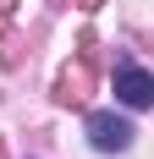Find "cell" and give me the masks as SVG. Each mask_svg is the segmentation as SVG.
Segmentation results:
<instances>
[{
	"label": "cell",
	"instance_id": "2",
	"mask_svg": "<svg viewBox=\"0 0 154 159\" xmlns=\"http://www.w3.org/2000/svg\"><path fill=\"white\" fill-rule=\"evenodd\" d=\"M116 93H121L132 110H143V104H154V77L138 71V66H121V71H116Z\"/></svg>",
	"mask_w": 154,
	"mask_h": 159
},
{
	"label": "cell",
	"instance_id": "1",
	"mask_svg": "<svg viewBox=\"0 0 154 159\" xmlns=\"http://www.w3.org/2000/svg\"><path fill=\"white\" fill-rule=\"evenodd\" d=\"M88 137H94V148H127L132 143V126H127L121 115H88Z\"/></svg>",
	"mask_w": 154,
	"mask_h": 159
}]
</instances>
